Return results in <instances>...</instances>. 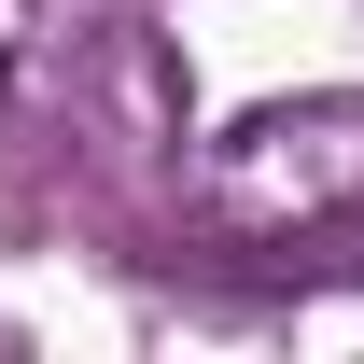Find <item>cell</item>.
Segmentation results:
<instances>
[{"label":"cell","instance_id":"obj_1","mask_svg":"<svg viewBox=\"0 0 364 364\" xmlns=\"http://www.w3.org/2000/svg\"><path fill=\"white\" fill-rule=\"evenodd\" d=\"M196 210L225 238H322L364 210V98H267L196 154Z\"/></svg>","mask_w":364,"mask_h":364}]
</instances>
